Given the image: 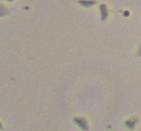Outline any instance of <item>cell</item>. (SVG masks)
I'll list each match as a JSON object with an SVG mask.
<instances>
[{
  "instance_id": "2",
  "label": "cell",
  "mask_w": 141,
  "mask_h": 131,
  "mask_svg": "<svg viewBox=\"0 0 141 131\" xmlns=\"http://www.w3.org/2000/svg\"><path fill=\"white\" fill-rule=\"evenodd\" d=\"M100 10H101V17H102V20H105V18H107V10H106V8H105V6L104 5H102V6L100 7Z\"/></svg>"
},
{
  "instance_id": "4",
  "label": "cell",
  "mask_w": 141,
  "mask_h": 131,
  "mask_svg": "<svg viewBox=\"0 0 141 131\" xmlns=\"http://www.w3.org/2000/svg\"><path fill=\"white\" fill-rule=\"evenodd\" d=\"M139 54H141V47L140 49V51H139Z\"/></svg>"
},
{
  "instance_id": "3",
  "label": "cell",
  "mask_w": 141,
  "mask_h": 131,
  "mask_svg": "<svg viewBox=\"0 0 141 131\" xmlns=\"http://www.w3.org/2000/svg\"><path fill=\"white\" fill-rule=\"evenodd\" d=\"M136 123V120H130L126 123V124L128 127H130V128H132L135 126Z\"/></svg>"
},
{
  "instance_id": "1",
  "label": "cell",
  "mask_w": 141,
  "mask_h": 131,
  "mask_svg": "<svg viewBox=\"0 0 141 131\" xmlns=\"http://www.w3.org/2000/svg\"><path fill=\"white\" fill-rule=\"evenodd\" d=\"M76 124H77L79 126H81L82 128L85 129L86 128V122L84 120H83L81 118H77V119H75L74 120Z\"/></svg>"
}]
</instances>
